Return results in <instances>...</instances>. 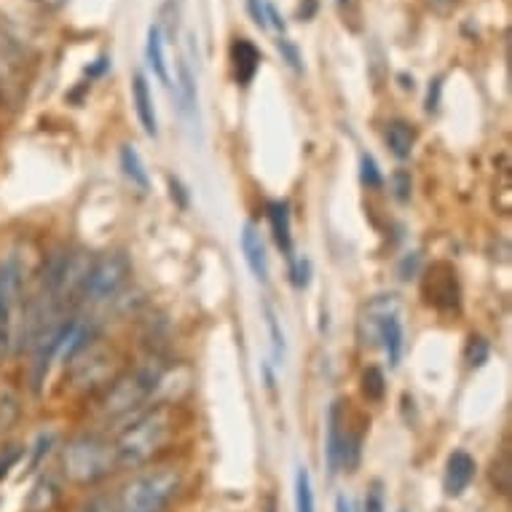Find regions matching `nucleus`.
Segmentation results:
<instances>
[{
	"instance_id": "1",
	"label": "nucleus",
	"mask_w": 512,
	"mask_h": 512,
	"mask_svg": "<svg viewBox=\"0 0 512 512\" xmlns=\"http://www.w3.org/2000/svg\"><path fill=\"white\" fill-rule=\"evenodd\" d=\"M175 435V411L169 405H151L124 424L113 440L118 470H143L167 448Z\"/></svg>"
},
{
	"instance_id": "2",
	"label": "nucleus",
	"mask_w": 512,
	"mask_h": 512,
	"mask_svg": "<svg viewBox=\"0 0 512 512\" xmlns=\"http://www.w3.org/2000/svg\"><path fill=\"white\" fill-rule=\"evenodd\" d=\"M164 378H167V362L159 357H148V360L137 362L135 368L118 373L100 397V405H97L100 419L124 421L129 416H137L145 403L159 392Z\"/></svg>"
},
{
	"instance_id": "3",
	"label": "nucleus",
	"mask_w": 512,
	"mask_h": 512,
	"mask_svg": "<svg viewBox=\"0 0 512 512\" xmlns=\"http://www.w3.org/2000/svg\"><path fill=\"white\" fill-rule=\"evenodd\" d=\"M183 491V475L177 467L156 464L137 470L116 491V512H167Z\"/></svg>"
},
{
	"instance_id": "4",
	"label": "nucleus",
	"mask_w": 512,
	"mask_h": 512,
	"mask_svg": "<svg viewBox=\"0 0 512 512\" xmlns=\"http://www.w3.org/2000/svg\"><path fill=\"white\" fill-rule=\"evenodd\" d=\"M116 470V448L108 437L84 432L62 448V475L76 486H94Z\"/></svg>"
},
{
	"instance_id": "5",
	"label": "nucleus",
	"mask_w": 512,
	"mask_h": 512,
	"mask_svg": "<svg viewBox=\"0 0 512 512\" xmlns=\"http://www.w3.org/2000/svg\"><path fill=\"white\" fill-rule=\"evenodd\" d=\"M129 277H132V263H129V258H126L124 252L100 255V258H94L92 266H89L81 298H86V301L92 303L113 301V298L124 290Z\"/></svg>"
},
{
	"instance_id": "6",
	"label": "nucleus",
	"mask_w": 512,
	"mask_h": 512,
	"mask_svg": "<svg viewBox=\"0 0 512 512\" xmlns=\"http://www.w3.org/2000/svg\"><path fill=\"white\" fill-rule=\"evenodd\" d=\"M113 352L100 341H89L81 352L70 360V378L76 387H102L113 381Z\"/></svg>"
},
{
	"instance_id": "7",
	"label": "nucleus",
	"mask_w": 512,
	"mask_h": 512,
	"mask_svg": "<svg viewBox=\"0 0 512 512\" xmlns=\"http://www.w3.org/2000/svg\"><path fill=\"white\" fill-rule=\"evenodd\" d=\"M27 81V59L25 51L11 41L9 35L0 33V94L17 105L19 97L25 94Z\"/></svg>"
},
{
	"instance_id": "8",
	"label": "nucleus",
	"mask_w": 512,
	"mask_h": 512,
	"mask_svg": "<svg viewBox=\"0 0 512 512\" xmlns=\"http://www.w3.org/2000/svg\"><path fill=\"white\" fill-rule=\"evenodd\" d=\"M400 311V301L397 295H376L373 301L365 303L360 319H357V338L362 346H378V336L387 317Z\"/></svg>"
},
{
	"instance_id": "9",
	"label": "nucleus",
	"mask_w": 512,
	"mask_h": 512,
	"mask_svg": "<svg viewBox=\"0 0 512 512\" xmlns=\"http://www.w3.org/2000/svg\"><path fill=\"white\" fill-rule=\"evenodd\" d=\"M239 244H242V255L244 263H247V269L250 274L261 285L269 282V255H266V242H263V234L258 231L255 223H244L242 236H239Z\"/></svg>"
},
{
	"instance_id": "10",
	"label": "nucleus",
	"mask_w": 512,
	"mask_h": 512,
	"mask_svg": "<svg viewBox=\"0 0 512 512\" xmlns=\"http://www.w3.org/2000/svg\"><path fill=\"white\" fill-rule=\"evenodd\" d=\"M478 472V464L467 451H454L445 462V475H443V488L445 496H462L467 488L472 486Z\"/></svg>"
},
{
	"instance_id": "11",
	"label": "nucleus",
	"mask_w": 512,
	"mask_h": 512,
	"mask_svg": "<svg viewBox=\"0 0 512 512\" xmlns=\"http://www.w3.org/2000/svg\"><path fill=\"white\" fill-rule=\"evenodd\" d=\"M346 435H349V432H346L344 403L336 400L328 411V443H325V459H328L330 475H338V472H341V456H344Z\"/></svg>"
},
{
	"instance_id": "12",
	"label": "nucleus",
	"mask_w": 512,
	"mask_h": 512,
	"mask_svg": "<svg viewBox=\"0 0 512 512\" xmlns=\"http://www.w3.org/2000/svg\"><path fill=\"white\" fill-rule=\"evenodd\" d=\"M263 54L250 38H236L231 43V65H234V78L239 86H250L252 78L261 70Z\"/></svg>"
},
{
	"instance_id": "13",
	"label": "nucleus",
	"mask_w": 512,
	"mask_h": 512,
	"mask_svg": "<svg viewBox=\"0 0 512 512\" xmlns=\"http://www.w3.org/2000/svg\"><path fill=\"white\" fill-rule=\"evenodd\" d=\"M443 277H440V266L429 271L427 285H424V293H427V301L437 309H456L459 306V285H456V274L448 266H443Z\"/></svg>"
},
{
	"instance_id": "14",
	"label": "nucleus",
	"mask_w": 512,
	"mask_h": 512,
	"mask_svg": "<svg viewBox=\"0 0 512 512\" xmlns=\"http://www.w3.org/2000/svg\"><path fill=\"white\" fill-rule=\"evenodd\" d=\"M132 102H135L137 118H140V126L145 129V135L148 137L159 135L156 102H153L151 86H148V78H145L143 73H135V78H132Z\"/></svg>"
},
{
	"instance_id": "15",
	"label": "nucleus",
	"mask_w": 512,
	"mask_h": 512,
	"mask_svg": "<svg viewBox=\"0 0 512 512\" xmlns=\"http://www.w3.org/2000/svg\"><path fill=\"white\" fill-rule=\"evenodd\" d=\"M59 499H62V483L51 472H43L27 494L25 512H51L59 504Z\"/></svg>"
},
{
	"instance_id": "16",
	"label": "nucleus",
	"mask_w": 512,
	"mask_h": 512,
	"mask_svg": "<svg viewBox=\"0 0 512 512\" xmlns=\"http://www.w3.org/2000/svg\"><path fill=\"white\" fill-rule=\"evenodd\" d=\"M269 226L274 242L287 258H293V220H290V204L271 202L269 204Z\"/></svg>"
},
{
	"instance_id": "17",
	"label": "nucleus",
	"mask_w": 512,
	"mask_h": 512,
	"mask_svg": "<svg viewBox=\"0 0 512 512\" xmlns=\"http://www.w3.org/2000/svg\"><path fill=\"white\" fill-rule=\"evenodd\" d=\"M145 59H148V68L153 70V76L159 78L161 84L167 86V89H172V76H169L167 54H164V35H161V25L148 27Z\"/></svg>"
},
{
	"instance_id": "18",
	"label": "nucleus",
	"mask_w": 512,
	"mask_h": 512,
	"mask_svg": "<svg viewBox=\"0 0 512 512\" xmlns=\"http://www.w3.org/2000/svg\"><path fill=\"white\" fill-rule=\"evenodd\" d=\"M403 322H400V311L397 314H392V317H387V322H384V328H381V336H378V344L384 346V352H387V360L392 368H397L400 365V357H403Z\"/></svg>"
},
{
	"instance_id": "19",
	"label": "nucleus",
	"mask_w": 512,
	"mask_h": 512,
	"mask_svg": "<svg viewBox=\"0 0 512 512\" xmlns=\"http://www.w3.org/2000/svg\"><path fill=\"white\" fill-rule=\"evenodd\" d=\"M121 169H124L126 180L135 185L140 194H148V191H151L148 169L143 167V159H140V153H137L132 145H124V148H121Z\"/></svg>"
},
{
	"instance_id": "20",
	"label": "nucleus",
	"mask_w": 512,
	"mask_h": 512,
	"mask_svg": "<svg viewBox=\"0 0 512 512\" xmlns=\"http://www.w3.org/2000/svg\"><path fill=\"white\" fill-rule=\"evenodd\" d=\"M387 145L397 159H408L416 145V129L408 121H392L387 124Z\"/></svg>"
},
{
	"instance_id": "21",
	"label": "nucleus",
	"mask_w": 512,
	"mask_h": 512,
	"mask_svg": "<svg viewBox=\"0 0 512 512\" xmlns=\"http://www.w3.org/2000/svg\"><path fill=\"white\" fill-rule=\"evenodd\" d=\"M177 100H180V110L188 113V116H196V105H199V97H196V78L188 68V62H180V70H177Z\"/></svg>"
},
{
	"instance_id": "22",
	"label": "nucleus",
	"mask_w": 512,
	"mask_h": 512,
	"mask_svg": "<svg viewBox=\"0 0 512 512\" xmlns=\"http://www.w3.org/2000/svg\"><path fill=\"white\" fill-rule=\"evenodd\" d=\"M295 512H317L314 486H311V475L306 467H298L295 472Z\"/></svg>"
},
{
	"instance_id": "23",
	"label": "nucleus",
	"mask_w": 512,
	"mask_h": 512,
	"mask_svg": "<svg viewBox=\"0 0 512 512\" xmlns=\"http://www.w3.org/2000/svg\"><path fill=\"white\" fill-rule=\"evenodd\" d=\"M266 325H269V336H271V352H274V360L277 365L285 362V352H287V344H285V333H282V325H279V317L274 306L266 303Z\"/></svg>"
},
{
	"instance_id": "24",
	"label": "nucleus",
	"mask_w": 512,
	"mask_h": 512,
	"mask_svg": "<svg viewBox=\"0 0 512 512\" xmlns=\"http://www.w3.org/2000/svg\"><path fill=\"white\" fill-rule=\"evenodd\" d=\"M384 392H387V378H384V373L378 368L365 370V373H362V395L376 403V400L384 397Z\"/></svg>"
},
{
	"instance_id": "25",
	"label": "nucleus",
	"mask_w": 512,
	"mask_h": 512,
	"mask_svg": "<svg viewBox=\"0 0 512 512\" xmlns=\"http://www.w3.org/2000/svg\"><path fill=\"white\" fill-rule=\"evenodd\" d=\"M57 443V435L54 432H41L38 435V440H35L33 451H30V462H27V472H35L38 467H41L43 456H49L51 445Z\"/></svg>"
},
{
	"instance_id": "26",
	"label": "nucleus",
	"mask_w": 512,
	"mask_h": 512,
	"mask_svg": "<svg viewBox=\"0 0 512 512\" xmlns=\"http://www.w3.org/2000/svg\"><path fill=\"white\" fill-rule=\"evenodd\" d=\"M360 177L368 188H381V185H384V175H381V169H378L376 159H373L370 153H362Z\"/></svg>"
},
{
	"instance_id": "27",
	"label": "nucleus",
	"mask_w": 512,
	"mask_h": 512,
	"mask_svg": "<svg viewBox=\"0 0 512 512\" xmlns=\"http://www.w3.org/2000/svg\"><path fill=\"white\" fill-rule=\"evenodd\" d=\"M277 49L279 54H282V59H285L287 65L295 70V73H303V57L301 51H298V46H295L287 35H279L277 38Z\"/></svg>"
},
{
	"instance_id": "28",
	"label": "nucleus",
	"mask_w": 512,
	"mask_h": 512,
	"mask_svg": "<svg viewBox=\"0 0 512 512\" xmlns=\"http://www.w3.org/2000/svg\"><path fill=\"white\" fill-rule=\"evenodd\" d=\"M19 416V403L17 397L11 392H3L0 395V429H9Z\"/></svg>"
},
{
	"instance_id": "29",
	"label": "nucleus",
	"mask_w": 512,
	"mask_h": 512,
	"mask_svg": "<svg viewBox=\"0 0 512 512\" xmlns=\"http://www.w3.org/2000/svg\"><path fill=\"white\" fill-rule=\"evenodd\" d=\"M488 352H491V349H488L486 338L472 336L470 344H467V362H470L472 368H480V365H486Z\"/></svg>"
},
{
	"instance_id": "30",
	"label": "nucleus",
	"mask_w": 512,
	"mask_h": 512,
	"mask_svg": "<svg viewBox=\"0 0 512 512\" xmlns=\"http://www.w3.org/2000/svg\"><path fill=\"white\" fill-rule=\"evenodd\" d=\"M290 277H293V285L298 290L309 287L311 282V263L306 258H290Z\"/></svg>"
},
{
	"instance_id": "31",
	"label": "nucleus",
	"mask_w": 512,
	"mask_h": 512,
	"mask_svg": "<svg viewBox=\"0 0 512 512\" xmlns=\"http://www.w3.org/2000/svg\"><path fill=\"white\" fill-rule=\"evenodd\" d=\"M22 454H25V451H22L19 445H9L6 451H0V480L9 475L11 467H17L19 459H22Z\"/></svg>"
},
{
	"instance_id": "32",
	"label": "nucleus",
	"mask_w": 512,
	"mask_h": 512,
	"mask_svg": "<svg viewBox=\"0 0 512 512\" xmlns=\"http://www.w3.org/2000/svg\"><path fill=\"white\" fill-rule=\"evenodd\" d=\"M266 3H269V0H247V11H250L252 22L261 27V30H269V14H266Z\"/></svg>"
},
{
	"instance_id": "33",
	"label": "nucleus",
	"mask_w": 512,
	"mask_h": 512,
	"mask_svg": "<svg viewBox=\"0 0 512 512\" xmlns=\"http://www.w3.org/2000/svg\"><path fill=\"white\" fill-rule=\"evenodd\" d=\"M365 512H384V486L381 483H373L365 496Z\"/></svg>"
},
{
	"instance_id": "34",
	"label": "nucleus",
	"mask_w": 512,
	"mask_h": 512,
	"mask_svg": "<svg viewBox=\"0 0 512 512\" xmlns=\"http://www.w3.org/2000/svg\"><path fill=\"white\" fill-rule=\"evenodd\" d=\"M11 346V325H9V317L0 311V362H3V357H6V352H9Z\"/></svg>"
},
{
	"instance_id": "35",
	"label": "nucleus",
	"mask_w": 512,
	"mask_h": 512,
	"mask_svg": "<svg viewBox=\"0 0 512 512\" xmlns=\"http://www.w3.org/2000/svg\"><path fill=\"white\" fill-rule=\"evenodd\" d=\"M440 89H443V81L435 78V81H429V92H427V110L429 113H435L437 102H440Z\"/></svg>"
},
{
	"instance_id": "36",
	"label": "nucleus",
	"mask_w": 512,
	"mask_h": 512,
	"mask_svg": "<svg viewBox=\"0 0 512 512\" xmlns=\"http://www.w3.org/2000/svg\"><path fill=\"white\" fill-rule=\"evenodd\" d=\"M110 68V57H100V59H94L92 65L86 68V76L89 78H100L105 70Z\"/></svg>"
},
{
	"instance_id": "37",
	"label": "nucleus",
	"mask_w": 512,
	"mask_h": 512,
	"mask_svg": "<svg viewBox=\"0 0 512 512\" xmlns=\"http://www.w3.org/2000/svg\"><path fill=\"white\" fill-rule=\"evenodd\" d=\"M395 183H397V199H408V191H411V185H405L408 183V177L403 175V172H400V175H395Z\"/></svg>"
},
{
	"instance_id": "38",
	"label": "nucleus",
	"mask_w": 512,
	"mask_h": 512,
	"mask_svg": "<svg viewBox=\"0 0 512 512\" xmlns=\"http://www.w3.org/2000/svg\"><path fill=\"white\" fill-rule=\"evenodd\" d=\"M427 3L437 11V14H448V11L456 6V0H427Z\"/></svg>"
},
{
	"instance_id": "39",
	"label": "nucleus",
	"mask_w": 512,
	"mask_h": 512,
	"mask_svg": "<svg viewBox=\"0 0 512 512\" xmlns=\"http://www.w3.org/2000/svg\"><path fill=\"white\" fill-rule=\"evenodd\" d=\"M336 512H354V502L349 494H341L336 499Z\"/></svg>"
},
{
	"instance_id": "40",
	"label": "nucleus",
	"mask_w": 512,
	"mask_h": 512,
	"mask_svg": "<svg viewBox=\"0 0 512 512\" xmlns=\"http://www.w3.org/2000/svg\"><path fill=\"white\" fill-rule=\"evenodd\" d=\"M169 188H172V199L180 196V207H185V196H183V185L177 183L175 177H169Z\"/></svg>"
},
{
	"instance_id": "41",
	"label": "nucleus",
	"mask_w": 512,
	"mask_h": 512,
	"mask_svg": "<svg viewBox=\"0 0 512 512\" xmlns=\"http://www.w3.org/2000/svg\"><path fill=\"white\" fill-rule=\"evenodd\" d=\"M35 3H41V6H49V9H57V6H62L65 0H35Z\"/></svg>"
},
{
	"instance_id": "42",
	"label": "nucleus",
	"mask_w": 512,
	"mask_h": 512,
	"mask_svg": "<svg viewBox=\"0 0 512 512\" xmlns=\"http://www.w3.org/2000/svg\"><path fill=\"white\" fill-rule=\"evenodd\" d=\"M400 81H403V89H413V76L408 78V76H405V73H403V76H400Z\"/></svg>"
},
{
	"instance_id": "43",
	"label": "nucleus",
	"mask_w": 512,
	"mask_h": 512,
	"mask_svg": "<svg viewBox=\"0 0 512 512\" xmlns=\"http://www.w3.org/2000/svg\"><path fill=\"white\" fill-rule=\"evenodd\" d=\"M336 3L338 6H344V3H349V0H336Z\"/></svg>"
},
{
	"instance_id": "44",
	"label": "nucleus",
	"mask_w": 512,
	"mask_h": 512,
	"mask_svg": "<svg viewBox=\"0 0 512 512\" xmlns=\"http://www.w3.org/2000/svg\"><path fill=\"white\" fill-rule=\"evenodd\" d=\"M403 512H405V510H403Z\"/></svg>"
}]
</instances>
